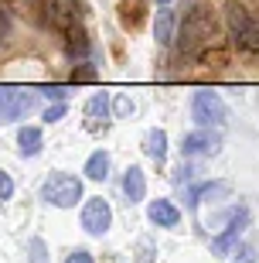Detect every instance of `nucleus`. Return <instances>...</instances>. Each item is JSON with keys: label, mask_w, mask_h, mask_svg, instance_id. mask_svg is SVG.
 <instances>
[{"label": "nucleus", "mask_w": 259, "mask_h": 263, "mask_svg": "<svg viewBox=\"0 0 259 263\" xmlns=\"http://www.w3.org/2000/svg\"><path fill=\"white\" fill-rule=\"evenodd\" d=\"M181 55H198L215 38V10L208 4H194L181 21Z\"/></svg>", "instance_id": "obj_1"}, {"label": "nucleus", "mask_w": 259, "mask_h": 263, "mask_svg": "<svg viewBox=\"0 0 259 263\" xmlns=\"http://www.w3.org/2000/svg\"><path fill=\"white\" fill-rule=\"evenodd\" d=\"M225 24H229L232 41L242 51H259V17H252L242 4H229L225 7Z\"/></svg>", "instance_id": "obj_2"}, {"label": "nucleus", "mask_w": 259, "mask_h": 263, "mask_svg": "<svg viewBox=\"0 0 259 263\" xmlns=\"http://www.w3.org/2000/svg\"><path fill=\"white\" fill-rule=\"evenodd\" d=\"M41 198L55 209H72V205L82 198V181L75 175H65V171H55V175L41 185Z\"/></svg>", "instance_id": "obj_3"}, {"label": "nucleus", "mask_w": 259, "mask_h": 263, "mask_svg": "<svg viewBox=\"0 0 259 263\" xmlns=\"http://www.w3.org/2000/svg\"><path fill=\"white\" fill-rule=\"evenodd\" d=\"M191 117L198 120V127H222L229 120V109H225L218 92H194Z\"/></svg>", "instance_id": "obj_4"}, {"label": "nucleus", "mask_w": 259, "mask_h": 263, "mask_svg": "<svg viewBox=\"0 0 259 263\" xmlns=\"http://www.w3.org/2000/svg\"><path fill=\"white\" fill-rule=\"evenodd\" d=\"M28 4V14L34 24H41V28H58L65 31V24L72 21V14L68 10H62V4L58 0H24Z\"/></svg>", "instance_id": "obj_5"}, {"label": "nucleus", "mask_w": 259, "mask_h": 263, "mask_svg": "<svg viewBox=\"0 0 259 263\" xmlns=\"http://www.w3.org/2000/svg\"><path fill=\"white\" fill-rule=\"evenodd\" d=\"M113 226V209H109V202L106 198H89L86 205H82V229L92 236H103L106 229Z\"/></svg>", "instance_id": "obj_6"}, {"label": "nucleus", "mask_w": 259, "mask_h": 263, "mask_svg": "<svg viewBox=\"0 0 259 263\" xmlns=\"http://www.w3.org/2000/svg\"><path fill=\"white\" fill-rule=\"evenodd\" d=\"M31 106H34V92H24V89H0V123L21 120L24 113H31Z\"/></svg>", "instance_id": "obj_7"}, {"label": "nucleus", "mask_w": 259, "mask_h": 263, "mask_svg": "<svg viewBox=\"0 0 259 263\" xmlns=\"http://www.w3.org/2000/svg\"><path fill=\"white\" fill-rule=\"evenodd\" d=\"M82 117H86V130H89V134L106 130V127H109V96H106V92L92 96L86 103V109H82Z\"/></svg>", "instance_id": "obj_8"}, {"label": "nucleus", "mask_w": 259, "mask_h": 263, "mask_svg": "<svg viewBox=\"0 0 259 263\" xmlns=\"http://www.w3.org/2000/svg\"><path fill=\"white\" fill-rule=\"evenodd\" d=\"M218 147H222V140L215 134H208V127H205V130H198V134H188V137H184L181 151H184V157H194V154L211 157Z\"/></svg>", "instance_id": "obj_9"}, {"label": "nucleus", "mask_w": 259, "mask_h": 263, "mask_svg": "<svg viewBox=\"0 0 259 263\" xmlns=\"http://www.w3.org/2000/svg\"><path fill=\"white\" fill-rule=\"evenodd\" d=\"M62 34H65V51H68V55H75V59L89 55V34H86V28H82L75 17L65 24V31H62Z\"/></svg>", "instance_id": "obj_10"}, {"label": "nucleus", "mask_w": 259, "mask_h": 263, "mask_svg": "<svg viewBox=\"0 0 259 263\" xmlns=\"http://www.w3.org/2000/svg\"><path fill=\"white\" fill-rule=\"evenodd\" d=\"M150 222L164 226V229H171V226L181 222V212H177V205H174V202L157 198V202H150Z\"/></svg>", "instance_id": "obj_11"}, {"label": "nucleus", "mask_w": 259, "mask_h": 263, "mask_svg": "<svg viewBox=\"0 0 259 263\" xmlns=\"http://www.w3.org/2000/svg\"><path fill=\"white\" fill-rule=\"evenodd\" d=\"M174 28H177V14H174L171 7L157 10V24H154L157 45H171V41H174Z\"/></svg>", "instance_id": "obj_12"}, {"label": "nucleus", "mask_w": 259, "mask_h": 263, "mask_svg": "<svg viewBox=\"0 0 259 263\" xmlns=\"http://www.w3.org/2000/svg\"><path fill=\"white\" fill-rule=\"evenodd\" d=\"M123 195L130 202H144L147 195V178L140 167H126V178H123Z\"/></svg>", "instance_id": "obj_13"}, {"label": "nucleus", "mask_w": 259, "mask_h": 263, "mask_svg": "<svg viewBox=\"0 0 259 263\" xmlns=\"http://www.w3.org/2000/svg\"><path fill=\"white\" fill-rule=\"evenodd\" d=\"M144 0H123L119 4V24L123 28H130V31H136L140 24H144Z\"/></svg>", "instance_id": "obj_14"}, {"label": "nucleus", "mask_w": 259, "mask_h": 263, "mask_svg": "<svg viewBox=\"0 0 259 263\" xmlns=\"http://www.w3.org/2000/svg\"><path fill=\"white\" fill-rule=\"evenodd\" d=\"M144 154L154 157V161H164V157H167V134H164V130H147L144 134Z\"/></svg>", "instance_id": "obj_15"}, {"label": "nucleus", "mask_w": 259, "mask_h": 263, "mask_svg": "<svg viewBox=\"0 0 259 263\" xmlns=\"http://www.w3.org/2000/svg\"><path fill=\"white\" fill-rule=\"evenodd\" d=\"M17 147H21V154H24V157H34L41 151V130L38 127H21Z\"/></svg>", "instance_id": "obj_16"}, {"label": "nucleus", "mask_w": 259, "mask_h": 263, "mask_svg": "<svg viewBox=\"0 0 259 263\" xmlns=\"http://www.w3.org/2000/svg\"><path fill=\"white\" fill-rule=\"evenodd\" d=\"M86 178H92V181H106L109 178V154L106 151H96L86 161Z\"/></svg>", "instance_id": "obj_17"}, {"label": "nucleus", "mask_w": 259, "mask_h": 263, "mask_svg": "<svg viewBox=\"0 0 259 263\" xmlns=\"http://www.w3.org/2000/svg\"><path fill=\"white\" fill-rule=\"evenodd\" d=\"M113 109H116V117H119V120L130 117V113H133V99H130V96H116Z\"/></svg>", "instance_id": "obj_18"}, {"label": "nucleus", "mask_w": 259, "mask_h": 263, "mask_svg": "<svg viewBox=\"0 0 259 263\" xmlns=\"http://www.w3.org/2000/svg\"><path fill=\"white\" fill-rule=\"evenodd\" d=\"M28 250H31V263H48V256H45V243H41V239H31Z\"/></svg>", "instance_id": "obj_19"}, {"label": "nucleus", "mask_w": 259, "mask_h": 263, "mask_svg": "<svg viewBox=\"0 0 259 263\" xmlns=\"http://www.w3.org/2000/svg\"><path fill=\"white\" fill-rule=\"evenodd\" d=\"M72 82H96V68H75L72 72Z\"/></svg>", "instance_id": "obj_20"}, {"label": "nucleus", "mask_w": 259, "mask_h": 263, "mask_svg": "<svg viewBox=\"0 0 259 263\" xmlns=\"http://www.w3.org/2000/svg\"><path fill=\"white\" fill-rule=\"evenodd\" d=\"M14 195V181H10L7 171H0V198H10Z\"/></svg>", "instance_id": "obj_21"}, {"label": "nucleus", "mask_w": 259, "mask_h": 263, "mask_svg": "<svg viewBox=\"0 0 259 263\" xmlns=\"http://www.w3.org/2000/svg\"><path fill=\"white\" fill-rule=\"evenodd\" d=\"M62 117H65V103H55V106L45 109V120H48V123H55V120H62Z\"/></svg>", "instance_id": "obj_22"}, {"label": "nucleus", "mask_w": 259, "mask_h": 263, "mask_svg": "<svg viewBox=\"0 0 259 263\" xmlns=\"http://www.w3.org/2000/svg\"><path fill=\"white\" fill-rule=\"evenodd\" d=\"M65 263H92V256H89V253H86V250H75V253L68 256V260H65Z\"/></svg>", "instance_id": "obj_23"}, {"label": "nucleus", "mask_w": 259, "mask_h": 263, "mask_svg": "<svg viewBox=\"0 0 259 263\" xmlns=\"http://www.w3.org/2000/svg\"><path fill=\"white\" fill-rule=\"evenodd\" d=\"M7 28H10V21H7V14L0 10V41H4V34H7Z\"/></svg>", "instance_id": "obj_24"}, {"label": "nucleus", "mask_w": 259, "mask_h": 263, "mask_svg": "<svg viewBox=\"0 0 259 263\" xmlns=\"http://www.w3.org/2000/svg\"><path fill=\"white\" fill-rule=\"evenodd\" d=\"M48 96H55V99H62V96H65V89H62V86H51V89H48Z\"/></svg>", "instance_id": "obj_25"}, {"label": "nucleus", "mask_w": 259, "mask_h": 263, "mask_svg": "<svg viewBox=\"0 0 259 263\" xmlns=\"http://www.w3.org/2000/svg\"><path fill=\"white\" fill-rule=\"evenodd\" d=\"M161 4H171V0H161Z\"/></svg>", "instance_id": "obj_26"}]
</instances>
